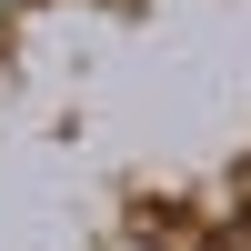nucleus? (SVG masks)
<instances>
[{"mask_svg":"<svg viewBox=\"0 0 251 251\" xmlns=\"http://www.w3.org/2000/svg\"><path fill=\"white\" fill-rule=\"evenodd\" d=\"M0 10H10V0H0Z\"/></svg>","mask_w":251,"mask_h":251,"instance_id":"1","label":"nucleus"}]
</instances>
